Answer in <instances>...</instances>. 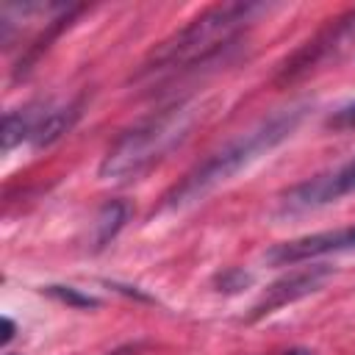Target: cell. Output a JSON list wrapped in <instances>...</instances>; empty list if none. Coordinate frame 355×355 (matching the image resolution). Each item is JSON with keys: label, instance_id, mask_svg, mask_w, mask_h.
<instances>
[{"label": "cell", "instance_id": "1", "mask_svg": "<svg viewBox=\"0 0 355 355\" xmlns=\"http://www.w3.org/2000/svg\"><path fill=\"white\" fill-rule=\"evenodd\" d=\"M261 11L258 3H241L227 0L208 6L197 17H191L183 28H178L172 36H166L161 44H155L147 58L139 64L133 80L169 75L175 69H186L197 61H205L216 50H222L227 42L236 39V33Z\"/></svg>", "mask_w": 355, "mask_h": 355}, {"label": "cell", "instance_id": "2", "mask_svg": "<svg viewBox=\"0 0 355 355\" xmlns=\"http://www.w3.org/2000/svg\"><path fill=\"white\" fill-rule=\"evenodd\" d=\"M200 114H202L200 103L183 100V103H175V105L147 116L144 122L133 125L108 147V153L100 164V178L103 180L139 178L153 164L166 158V153H172L189 136V130L194 128Z\"/></svg>", "mask_w": 355, "mask_h": 355}, {"label": "cell", "instance_id": "3", "mask_svg": "<svg viewBox=\"0 0 355 355\" xmlns=\"http://www.w3.org/2000/svg\"><path fill=\"white\" fill-rule=\"evenodd\" d=\"M297 122H300V111H283V114H275L272 119L261 122L258 128L241 133L239 139L227 141L225 147L211 153L202 164H197L180 183L172 186V191L164 197V208H183V205L205 197L216 186L227 183L250 161H255L258 155H263L266 150L280 144L297 128Z\"/></svg>", "mask_w": 355, "mask_h": 355}, {"label": "cell", "instance_id": "4", "mask_svg": "<svg viewBox=\"0 0 355 355\" xmlns=\"http://www.w3.org/2000/svg\"><path fill=\"white\" fill-rule=\"evenodd\" d=\"M352 247H355V225H347V227L322 230V233H311V236H300V239L275 244L266 252V261L275 266H291L300 261H311V258L330 255V252H344Z\"/></svg>", "mask_w": 355, "mask_h": 355}, {"label": "cell", "instance_id": "5", "mask_svg": "<svg viewBox=\"0 0 355 355\" xmlns=\"http://www.w3.org/2000/svg\"><path fill=\"white\" fill-rule=\"evenodd\" d=\"M352 191H355V158L347 161L344 166H338L336 172L311 178V180L294 186L286 194L283 205L288 211H308V208H319V205L336 202L338 197L352 194Z\"/></svg>", "mask_w": 355, "mask_h": 355}, {"label": "cell", "instance_id": "6", "mask_svg": "<svg viewBox=\"0 0 355 355\" xmlns=\"http://www.w3.org/2000/svg\"><path fill=\"white\" fill-rule=\"evenodd\" d=\"M330 275H333L330 266H308V269H300V272H291V275L275 280V283L266 288V294L252 305L250 319L266 316V313H272V311H277V308H283V305H288V302H297V300H302V297L319 291Z\"/></svg>", "mask_w": 355, "mask_h": 355}, {"label": "cell", "instance_id": "7", "mask_svg": "<svg viewBox=\"0 0 355 355\" xmlns=\"http://www.w3.org/2000/svg\"><path fill=\"white\" fill-rule=\"evenodd\" d=\"M80 116V103H67V105H47L42 119L36 122L33 133H31V144L36 150L50 147L53 141H58Z\"/></svg>", "mask_w": 355, "mask_h": 355}, {"label": "cell", "instance_id": "8", "mask_svg": "<svg viewBox=\"0 0 355 355\" xmlns=\"http://www.w3.org/2000/svg\"><path fill=\"white\" fill-rule=\"evenodd\" d=\"M44 108L47 105L33 103V105H25V108H17V111H8L6 114V119H3V150L6 153L14 144H19L22 139H31V133H33L36 122L42 119Z\"/></svg>", "mask_w": 355, "mask_h": 355}, {"label": "cell", "instance_id": "9", "mask_svg": "<svg viewBox=\"0 0 355 355\" xmlns=\"http://www.w3.org/2000/svg\"><path fill=\"white\" fill-rule=\"evenodd\" d=\"M128 214H130V208L125 202H116V200L114 202H105L100 208V214L94 219V247L97 250L105 247L122 230V225L128 222Z\"/></svg>", "mask_w": 355, "mask_h": 355}, {"label": "cell", "instance_id": "10", "mask_svg": "<svg viewBox=\"0 0 355 355\" xmlns=\"http://www.w3.org/2000/svg\"><path fill=\"white\" fill-rule=\"evenodd\" d=\"M47 294H53V297H58L61 302H69V305H78V308H94L97 305V300L94 297H86V294H78L75 288H69V286H50L47 288Z\"/></svg>", "mask_w": 355, "mask_h": 355}, {"label": "cell", "instance_id": "11", "mask_svg": "<svg viewBox=\"0 0 355 355\" xmlns=\"http://www.w3.org/2000/svg\"><path fill=\"white\" fill-rule=\"evenodd\" d=\"M327 125L336 128V130H349V128H355V103H347L344 108H338V111L327 119Z\"/></svg>", "mask_w": 355, "mask_h": 355}, {"label": "cell", "instance_id": "12", "mask_svg": "<svg viewBox=\"0 0 355 355\" xmlns=\"http://www.w3.org/2000/svg\"><path fill=\"white\" fill-rule=\"evenodd\" d=\"M216 283H219V291H239V288H244V286L250 283V275H244V272H239V269H230V272H225Z\"/></svg>", "mask_w": 355, "mask_h": 355}, {"label": "cell", "instance_id": "13", "mask_svg": "<svg viewBox=\"0 0 355 355\" xmlns=\"http://www.w3.org/2000/svg\"><path fill=\"white\" fill-rule=\"evenodd\" d=\"M11 338H14V322L6 316V319H3V344H8Z\"/></svg>", "mask_w": 355, "mask_h": 355}, {"label": "cell", "instance_id": "14", "mask_svg": "<svg viewBox=\"0 0 355 355\" xmlns=\"http://www.w3.org/2000/svg\"><path fill=\"white\" fill-rule=\"evenodd\" d=\"M286 355H311L308 349H291V352H286Z\"/></svg>", "mask_w": 355, "mask_h": 355}, {"label": "cell", "instance_id": "15", "mask_svg": "<svg viewBox=\"0 0 355 355\" xmlns=\"http://www.w3.org/2000/svg\"><path fill=\"white\" fill-rule=\"evenodd\" d=\"M114 355H128V352H125V349H122V352H114Z\"/></svg>", "mask_w": 355, "mask_h": 355}, {"label": "cell", "instance_id": "16", "mask_svg": "<svg viewBox=\"0 0 355 355\" xmlns=\"http://www.w3.org/2000/svg\"><path fill=\"white\" fill-rule=\"evenodd\" d=\"M6 355H14V352H6Z\"/></svg>", "mask_w": 355, "mask_h": 355}]
</instances>
